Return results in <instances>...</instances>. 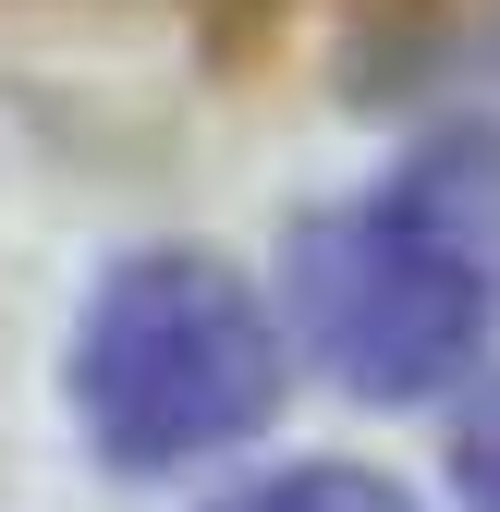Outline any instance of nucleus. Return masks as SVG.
<instances>
[{"label":"nucleus","instance_id":"obj_2","mask_svg":"<svg viewBox=\"0 0 500 512\" xmlns=\"http://www.w3.org/2000/svg\"><path fill=\"white\" fill-rule=\"evenodd\" d=\"M293 317L318 366L366 403H427L476 366L500 317V256L488 232L440 196V171L391 183L366 208H330L293 232Z\"/></svg>","mask_w":500,"mask_h":512},{"label":"nucleus","instance_id":"obj_1","mask_svg":"<svg viewBox=\"0 0 500 512\" xmlns=\"http://www.w3.org/2000/svg\"><path fill=\"white\" fill-rule=\"evenodd\" d=\"M269 403H281V342L220 256L147 244L98 281L74 342V415L122 476L208 464L232 439H257Z\"/></svg>","mask_w":500,"mask_h":512},{"label":"nucleus","instance_id":"obj_4","mask_svg":"<svg viewBox=\"0 0 500 512\" xmlns=\"http://www.w3.org/2000/svg\"><path fill=\"white\" fill-rule=\"evenodd\" d=\"M452 488H464V512H500V378L476 391V415L452 427Z\"/></svg>","mask_w":500,"mask_h":512},{"label":"nucleus","instance_id":"obj_3","mask_svg":"<svg viewBox=\"0 0 500 512\" xmlns=\"http://www.w3.org/2000/svg\"><path fill=\"white\" fill-rule=\"evenodd\" d=\"M220 512H415L391 476H366V464H293V476H269V488H244V500H220Z\"/></svg>","mask_w":500,"mask_h":512}]
</instances>
